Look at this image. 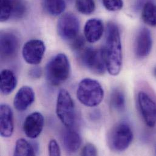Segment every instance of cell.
I'll use <instances>...</instances> for the list:
<instances>
[{"instance_id":"cell-27","label":"cell","mask_w":156,"mask_h":156,"mask_svg":"<svg viewBox=\"0 0 156 156\" xmlns=\"http://www.w3.org/2000/svg\"><path fill=\"white\" fill-rule=\"evenodd\" d=\"M49 154L51 156H58L61 155L60 148L57 143V142L54 140H51L49 143Z\"/></svg>"},{"instance_id":"cell-7","label":"cell","mask_w":156,"mask_h":156,"mask_svg":"<svg viewBox=\"0 0 156 156\" xmlns=\"http://www.w3.org/2000/svg\"><path fill=\"white\" fill-rule=\"evenodd\" d=\"M137 105L146 124L150 128H153L156 125V101L147 93L140 91L137 95Z\"/></svg>"},{"instance_id":"cell-18","label":"cell","mask_w":156,"mask_h":156,"mask_svg":"<svg viewBox=\"0 0 156 156\" xmlns=\"http://www.w3.org/2000/svg\"><path fill=\"white\" fill-rule=\"evenodd\" d=\"M41 4L45 12L52 16L62 14L66 7L65 0H42Z\"/></svg>"},{"instance_id":"cell-15","label":"cell","mask_w":156,"mask_h":156,"mask_svg":"<svg viewBox=\"0 0 156 156\" xmlns=\"http://www.w3.org/2000/svg\"><path fill=\"white\" fill-rule=\"evenodd\" d=\"M104 26L103 21L97 18H92L87 21L84 27V34L86 40L94 43L98 41L103 34Z\"/></svg>"},{"instance_id":"cell-25","label":"cell","mask_w":156,"mask_h":156,"mask_svg":"<svg viewBox=\"0 0 156 156\" xmlns=\"http://www.w3.org/2000/svg\"><path fill=\"white\" fill-rule=\"evenodd\" d=\"M103 4L108 10L112 12L121 10L123 5V0H103Z\"/></svg>"},{"instance_id":"cell-5","label":"cell","mask_w":156,"mask_h":156,"mask_svg":"<svg viewBox=\"0 0 156 156\" xmlns=\"http://www.w3.org/2000/svg\"><path fill=\"white\" fill-rule=\"evenodd\" d=\"M56 113L66 127H72L76 119L75 105L71 94L65 89H62L58 94Z\"/></svg>"},{"instance_id":"cell-22","label":"cell","mask_w":156,"mask_h":156,"mask_svg":"<svg viewBox=\"0 0 156 156\" xmlns=\"http://www.w3.org/2000/svg\"><path fill=\"white\" fill-rule=\"evenodd\" d=\"M12 7V17L15 20L23 18L26 14L27 6L25 0H10Z\"/></svg>"},{"instance_id":"cell-29","label":"cell","mask_w":156,"mask_h":156,"mask_svg":"<svg viewBox=\"0 0 156 156\" xmlns=\"http://www.w3.org/2000/svg\"><path fill=\"white\" fill-rule=\"evenodd\" d=\"M41 69L40 68H34L29 72L30 76L33 78H40L41 76Z\"/></svg>"},{"instance_id":"cell-10","label":"cell","mask_w":156,"mask_h":156,"mask_svg":"<svg viewBox=\"0 0 156 156\" xmlns=\"http://www.w3.org/2000/svg\"><path fill=\"white\" fill-rule=\"evenodd\" d=\"M19 39L13 33L2 32L0 36L1 57L2 60L13 58L18 51Z\"/></svg>"},{"instance_id":"cell-16","label":"cell","mask_w":156,"mask_h":156,"mask_svg":"<svg viewBox=\"0 0 156 156\" xmlns=\"http://www.w3.org/2000/svg\"><path fill=\"white\" fill-rule=\"evenodd\" d=\"M67 128L63 132L62 138V144L65 150L70 154L77 152L81 145V137L78 132L71 127Z\"/></svg>"},{"instance_id":"cell-21","label":"cell","mask_w":156,"mask_h":156,"mask_svg":"<svg viewBox=\"0 0 156 156\" xmlns=\"http://www.w3.org/2000/svg\"><path fill=\"white\" fill-rule=\"evenodd\" d=\"M142 17L144 21L148 25L156 26V5L148 1L143 6Z\"/></svg>"},{"instance_id":"cell-17","label":"cell","mask_w":156,"mask_h":156,"mask_svg":"<svg viewBox=\"0 0 156 156\" xmlns=\"http://www.w3.org/2000/svg\"><path fill=\"white\" fill-rule=\"evenodd\" d=\"M17 86V78L15 74L9 69H4L1 73L0 90L3 95L11 94Z\"/></svg>"},{"instance_id":"cell-31","label":"cell","mask_w":156,"mask_h":156,"mask_svg":"<svg viewBox=\"0 0 156 156\" xmlns=\"http://www.w3.org/2000/svg\"></svg>"},{"instance_id":"cell-9","label":"cell","mask_w":156,"mask_h":156,"mask_svg":"<svg viewBox=\"0 0 156 156\" xmlns=\"http://www.w3.org/2000/svg\"><path fill=\"white\" fill-rule=\"evenodd\" d=\"M46 51L44 42L40 40H31L23 46L22 55L26 63L32 65H39L43 58Z\"/></svg>"},{"instance_id":"cell-26","label":"cell","mask_w":156,"mask_h":156,"mask_svg":"<svg viewBox=\"0 0 156 156\" xmlns=\"http://www.w3.org/2000/svg\"><path fill=\"white\" fill-rule=\"evenodd\" d=\"M71 48L77 53H80L85 48V40L82 36H77L71 41Z\"/></svg>"},{"instance_id":"cell-12","label":"cell","mask_w":156,"mask_h":156,"mask_svg":"<svg viewBox=\"0 0 156 156\" xmlns=\"http://www.w3.org/2000/svg\"><path fill=\"white\" fill-rule=\"evenodd\" d=\"M153 40L150 31L144 27L138 32L134 45V52L137 57L143 58L147 57L152 49Z\"/></svg>"},{"instance_id":"cell-4","label":"cell","mask_w":156,"mask_h":156,"mask_svg":"<svg viewBox=\"0 0 156 156\" xmlns=\"http://www.w3.org/2000/svg\"><path fill=\"white\" fill-rule=\"evenodd\" d=\"M133 139V133L130 126L125 122H120L114 125L109 131L107 142L112 151L122 152L129 147Z\"/></svg>"},{"instance_id":"cell-23","label":"cell","mask_w":156,"mask_h":156,"mask_svg":"<svg viewBox=\"0 0 156 156\" xmlns=\"http://www.w3.org/2000/svg\"><path fill=\"white\" fill-rule=\"evenodd\" d=\"M76 7L81 13L90 15L95 9V3L94 0H76Z\"/></svg>"},{"instance_id":"cell-30","label":"cell","mask_w":156,"mask_h":156,"mask_svg":"<svg viewBox=\"0 0 156 156\" xmlns=\"http://www.w3.org/2000/svg\"><path fill=\"white\" fill-rule=\"evenodd\" d=\"M154 75L156 76V68L154 69Z\"/></svg>"},{"instance_id":"cell-11","label":"cell","mask_w":156,"mask_h":156,"mask_svg":"<svg viewBox=\"0 0 156 156\" xmlns=\"http://www.w3.org/2000/svg\"><path fill=\"white\" fill-rule=\"evenodd\" d=\"M44 123L43 115L39 112L29 114L23 123V131L30 139H35L41 133Z\"/></svg>"},{"instance_id":"cell-28","label":"cell","mask_w":156,"mask_h":156,"mask_svg":"<svg viewBox=\"0 0 156 156\" xmlns=\"http://www.w3.org/2000/svg\"><path fill=\"white\" fill-rule=\"evenodd\" d=\"M82 156H97V150L96 147L92 144H86L83 148L81 151Z\"/></svg>"},{"instance_id":"cell-8","label":"cell","mask_w":156,"mask_h":156,"mask_svg":"<svg viewBox=\"0 0 156 156\" xmlns=\"http://www.w3.org/2000/svg\"><path fill=\"white\" fill-rule=\"evenodd\" d=\"M80 22L74 13H66L58 21L57 32L63 40L72 41L78 36Z\"/></svg>"},{"instance_id":"cell-20","label":"cell","mask_w":156,"mask_h":156,"mask_svg":"<svg viewBox=\"0 0 156 156\" xmlns=\"http://www.w3.org/2000/svg\"><path fill=\"white\" fill-rule=\"evenodd\" d=\"M14 155L16 156H35L36 150L34 145L24 139H19L16 144Z\"/></svg>"},{"instance_id":"cell-2","label":"cell","mask_w":156,"mask_h":156,"mask_svg":"<svg viewBox=\"0 0 156 156\" xmlns=\"http://www.w3.org/2000/svg\"><path fill=\"white\" fill-rule=\"evenodd\" d=\"M46 77L52 86H57L65 82L69 77L71 66L65 54H58L48 63L45 69Z\"/></svg>"},{"instance_id":"cell-24","label":"cell","mask_w":156,"mask_h":156,"mask_svg":"<svg viewBox=\"0 0 156 156\" xmlns=\"http://www.w3.org/2000/svg\"><path fill=\"white\" fill-rule=\"evenodd\" d=\"M0 20L5 22L12 17V7L10 0H0Z\"/></svg>"},{"instance_id":"cell-19","label":"cell","mask_w":156,"mask_h":156,"mask_svg":"<svg viewBox=\"0 0 156 156\" xmlns=\"http://www.w3.org/2000/svg\"><path fill=\"white\" fill-rule=\"evenodd\" d=\"M110 105L118 112H123L126 107V99L123 91L120 88H115L111 94Z\"/></svg>"},{"instance_id":"cell-13","label":"cell","mask_w":156,"mask_h":156,"mask_svg":"<svg viewBox=\"0 0 156 156\" xmlns=\"http://www.w3.org/2000/svg\"><path fill=\"white\" fill-rule=\"evenodd\" d=\"M14 130L13 114L12 108L7 104L0 106V134L2 137L8 138L12 136Z\"/></svg>"},{"instance_id":"cell-3","label":"cell","mask_w":156,"mask_h":156,"mask_svg":"<svg viewBox=\"0 0 156 156\" xmlns=\"http://www.w3.org/2000/svg\"><path fill=\"white\" fill-rule=\"evenodd\" d=\"M77 97L83 105L95 107L101 103L104 97V90L98 81L91 78H84L78 84Z\"/></svg>"},{"instance_id":"cell-6","label":"cell","mask_w":156,"mask_h":156,"mask_svg":"<svg viewBox=\"0 0 156 156\" xmlns=\"http://www.w3.org/2000/svg\"><path fill=\"white\" fill-rule=\"evenodd\" d=\"M78 58L84 67L94 74L101 75L107 69L103 49L85 48L78 53Z\"/></svg>"},{"instance_id":"cell-1","label":"cell","mask_w":156,"mask_h":156,"mask_svg":"<svg viewBox=\"0 0 156 156\" xmlns=\"http://www.w3.org/2000/svg\"><path fill=\"white\" fill-rule=\"evenodd\" d=\"M103 49L108 73L111 76H117L122 68V48L119 29L114 23L107 24L105 45Z\"/></svg>"},{"instance_id":"cell-14","label":"cell","mask_w":156,"mask_h":156,"mask_svg":"<svg viewBox=\"0 0 156 156\" xmlns=\"http://www.w3.org/2000/svg\"><path fill=\"white\" fill-rule=\"evenodd\" d=\"M35 98L33 89L28 86L21 87L13 99V105L18 111H26L34 101Z\"/></svg>"}]
</instances>
